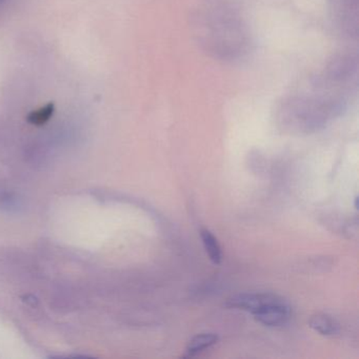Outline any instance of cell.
I'll return each instance as SVG.
<instances>
[{
	"label": "cell",
	"mask_w": 359,
	"mask_h": 359,
	"mask_svg": "<svg viewBox=\"0 0 359 359\" xmlns=\"http://www.w3.org/2000/svg\"><path fill=\"white\" fill-rule=\"evenodd\" d=\"M218 340H219V337L214 333H201L194 336L189 341L186 348V354L182 356V358H192V357L201 354L203 351L215 346Z\"/></svg>",
	"instance_id": "6"
},
{
	"label": "cell",
	"mask_w": 359,
	"mask_h": 359,
	"mask_svg": "<svg viewBox=\"0 0 359 359\" xmlns=\"http://www.w3.org/2000/svg\"><path fill=\"white\" fill-rule=\"evenodd\" d=\"M254 318L266 327H281L289 321L291 317V306L283 298L279 302L266 306L253 314Z\"/></svg>",
	"instance_id": "4"
},
{
	"label": "cell",
	"mask_w": 359,
	"mask_h": 359,
	"mask_svg": "<svg viewBox=\"0 0 359 359\" xmlns=\"http://www.w3.org/2000/svg\"><path fill=\"white\" fill-rule=\"evenodd\" d=\"M342 97L337 95L293 96L283 102L281 116L299 129H317L342 111Z\"/></svg>",
	"instance_id": "1"
},
{
	"label": "cell",
	"mask_w": 359,
	"mask_h": 359,
	"mask_svg": "<svg viewBox=\"0 0 359 359\" xmlns=\"http://www.w3.org/2000/svg\"><path fill=\"white\" fill-rule=\"evenodd\" d=\"M20 207V201L14 193L0 187V209L13 211Z\"/></svg>",
	"instance_id": "9"
},
{
	"label": "cell",
	"mask_w": 359,
	"mask_h": 359,
	"mask_svg": "<svg viewBox=\"0 0 359 359\" xmlns=\"http://www.w3.org/2000/svg\"><path fill=\"white\" fill-rule=\"evenodd\" d=\"M283 298L273 293H241L229 298L226 300V306L255 314L258 311L279 302Z\"/></svg>",
	"instance_id": "3"
},
{
	"label": "cell",
	"mask_w": 359,
	"mask_h": 359,
	"mask_svg": "<svg viewBox=\"0 0 359 359\" xmlns=\"http://www.w3.org/2000/svg\"><path fill=\"white\" fill-rule=\"evenodd\" d=\"M201 238L203 241V248H205V253L209 256L210 260L214 264H220L222 262V251L218 239L215 235L208 230V229H201Z\"/></svg>",
	"instance_id": "7"
},
{
	"label": "cell",
	"mask_w": 359,
	"mask_h": 359,
	"mask_svg": "<svg viewBox=\"0 0 359 359\" xmlns=\"http://www.w3.org/2000/svg\"><path fill=\"white\" fill-rule=\"evenodd\" d=\"M354 207L355 209H358V196L355 197Z\"/></svg>",
	"instance_id": "10"
},
{
	"label": "cell",
	"mask_w": 359,
	"mask_h": 359,
	"mask_svg": "<svg viewBox=\"0 0 359 359\" xmlns=\"http://www.w3.org/2000/svg\"><path fill=\"white\" fill-rule=\"evenodd\" d=\"M201 36L207 49L222 58L237 57L248 46L243 25L228 14H212L205 18Z\"/></svg>",
	"instance_id": "2"
},
{
	"label": "cell",
	"mask_w": 359,
	"mask_h": 359,
	"mask_svg": "<svg viewBox=\"0 0 359 359\" xmlns=\"http://www.w3.org/2000/svg\"><path fill=\"white\" fill-rule=\"evenodd\" d=\"M311 329L325 337H334L340 333V325L335 318L327 314L313 315L309 320Z\"/></svg>",
	"instance_id": "5"
},
{
	"label": "cell",
	"mask_w": 359,
	"mask_h": 359,
	"mask_svg": "<svg viewBox=\"0 0 359 359\" xmlns=\"http://www.w3.org/2000/svg\"><path fill=\"white\" fill-rule=\"evenodd\" d=\"M54 113V104H49L39 110L31 113L28 116V121L32 125L41 126L47 123Z\"/></svg>",
	"instance_id": "8"
}]
</instances>
